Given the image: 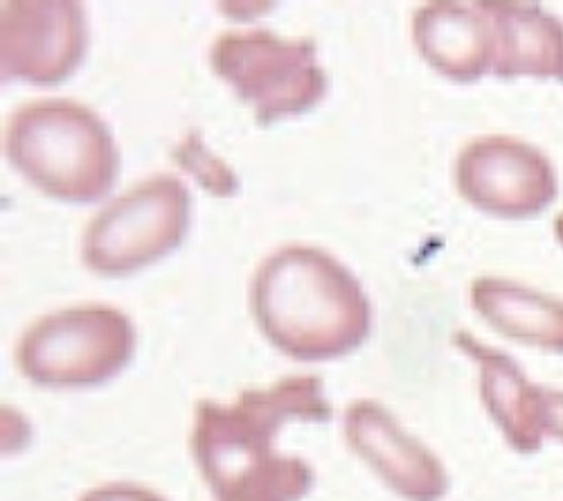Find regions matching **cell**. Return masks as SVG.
<instances>
[{
  "mask_svg": "<svg viewBox=\"0 0 563 501\" xmlns=\"http://www.w3.org/2000/svg\"><path fill=\"white\" fill-rule=\"evenodd\" d=\"M417 55L453 81H476L492 73L494 41L487 14L478 3L431 0L410 21Z\"/></svg>",
  "mask_w": 563,
  "mask_h": 501,
  "instance_id": "11",
  "label": "cell"
},
{
  "mask_svg": "<svg viewBox=\"0 0 563 501\" xmlns=\"http://www.w3.org/2000/svg\"><path fill=\"white\" fill-rule=\"evenodd\" d=\"M474 312L496 335L548 355H563V298L500 276L468 287Z\"/></svg>",
  "mask_w": 563,
  "mask_h": 501,
  "instance_id": "13",
  "label": "cell"
},
{
  "mask_svg": "<svg viewBox=\"0 0 563 501\" xmlns=\"http://www.w3.org/2000/svg\"><path fill=\"white\" fill-rule=\"evenodd\" d=\"M343 432L350 449L406 501H440L449 472L438 454L412 436L374 400H354L345 409Z\"/></svg>",
  "mask_w": 563,
  "mask_h": 501,
  "instance_id": "9",
  "label": "cell"
},
{
  "mask_svg": "<svg viewBox=\"0 0 563 501\" xmlns=\"http://www.w3.org/2000/svg\"><path fill=\"white\" fill-rule=\"evenodd\" d=\"M453 186L476 210L500 219H530L559 195V176L539 148L505 133L466 141L453 161Z\"/></svg>",
  "mask_w": 563,
  "mask_h": 501,
  "instance_id": "7",
  "label": "cell"
},
{
  "mask_svg": "<svg viewBox=\"0 0 563 501\" xmlns=\"http://www.w3.org/2000/svg\"><path fill=\"white\" fill-rule=\"evenodd\" d=\"M552 233H554V240L563 247V213H559L554 217V224H552Z\"/></svg>",
  "mask_w": 563,
  "mask_h": 501,
  "instance_id": "16",
  "label": "cell"
},
{
  "mask_svg": "<svg viewBox=\"0 0 563 501\" xmlns=\"http://www.w3.org/2000/svg\"><path fill=\"white\" fill-rule=\"evenodd\" d=\"M481 8L492 25V75L563 84V21L556 14L523 0H481Z\"/></svg>",
  "mask_w": 563,
  "mask_h": 501,
  "instance_id": "12",
  "label": "cell"
},
{
  "mask_svg": "<svg viewBox=\"0 0 563 501\" xmlns=\"http://www.w3.org/2000/svg\"><path fill=\"white\" fill-rule=\"evenodd\" d=\"M251 312L264 339L298 361L345 357L372 328V305L358 279L311 244H285L260 262Z\"/></svg>",
  "mask_w": 563,
  "mask_h": 501,
  "instance_id": "2",
  "label": "cell"
},
{
  "mask_svg": "<svg viewBox=\"0 0 563 501\" xmlns=\"http://www.w3.org/2000/svg\"><path fill=\"white\" fill-rule=\"evenodd\" d=\"M133 350L135 328L122 309L84 303L34 318L14 359L21 375L38 386L84 389L118 375Z\"/></svg>",
  "mask_w": 563,
  "mask_h": 501,
  "instance_id": "4",
  "label": "cell"
},
{
  "mask_svg": "<svg viewBox=\"0 0 563 501\" xmlns=\"http://www.w3.org/2000/svg\"><path fill=\"white\" fill-rule=\"evenodd\" d=\"M543 434L563 445V389L543 384Z\"/></svg>",
  "mask_w": 563,
  "mask_h": 501,
  "instance_id": "15",
  "label": "cell"
},
{
  "mask_svg": "<svg viewBox=\"0 0 563 501\" xmlns=\"http://www.w3.org/2000/svg\"><path fill=\"white\" fill-rule=\"evenodd\" d=\"M3 152L38 193L70 204L98 202L120 172L107 122L70 98L19 105L3 127Z\"/></svg>",
  "mask_w": 563,
  "mask_h": 501,
  "instance_id": "3",
  "label": "cell"
},
{
  "mask_svg": "<svg viewBox=\"0 0 563 501\" xmlns=\"http://www.w3.org/2000/svg\"><path fill=\"white\" fill-rule=\"evenodd\" d=\"M77 501H167V499L152 488L118 481V483H104V486L90 488Z\"/></svg>",
  "mask_w": 563,
  "mask_h": 501,
  "instance_id": "14",
  "label": "cell"
},
{
  "mask_svg": "<svg viewBox=\"0 0 563 501\" xmlns=\"http://www.w3.org/2000/svg\"><path fill=\"white\" fill-rule=\"evenodd\" d=\"M192 197L174 174H154L92 215L81 236V262L118 279L172 253L187 236Z\"/></svg>",
  "mask_w": 563,
  "mask_h": 501,
  "instance_id": "6",
  "label": "cell"
},
{
  "mask_svg": "<svg viewBox=\"0 0 563 501\" xmlns=\"http://www.w3.org/2000/svg\"><path fill=\"white\" fill-rule=\"evenodd\" d=\"M210 68L253 109L260 124L300 116L327 94L316 41L271 30H225L210 48Z\"/></svg>",
  "mask_w": 563,
  "mask_h": 501,
  "instance_id": "5",
  "label": "cell"
},
{
  "mask_svg": "<svg viewBox=\"0 0 563 501\" xmlns=\"http://www.w3.org/2000/svg\"><path fill=\"white\" fill-rule=\"evenodd\" d=\"M88 48L86 10L77 0H3L0 70L3 79L55 86L68 79Z\"/></svg>",
  "mask_w": 563,
  "mask_h": 501,
  "instance_id": "8",
  "label": "cell"
},
{
  "mask_svg": "<svg viewBox=\"0 0 563 501\" xmlns=\"http://www.w3.org/2000/svg\"><path fill=\"white\" fill-rule=\"evenodd\" d=\"M330 418L332 404L313 375L282 378L228 404L199 400L190 449L212 501H300L313 470L294 454H277L275 438L287 423Z\"/></svg>",
  "mask_w": 563,
  "mask_h": 501,
  "instance_id": "1",
  "label": "cell"
},
{
  "mask_svg": "<svg viewBox=\"0 0 563 501\" xmlns=\"http://www.w3.org/2000/svg\"><path fill=\"white\" fill-rule=\"evenodd\" d=\"M451 344L476 367L481 402L509 449L519 454L539 451L545 443L543 384L530 380L511 355L474 333L455 330Z\"/></svg>",
  "mask_w": 563,
  "mask_h": 501,
  "instance_id": "10",
  "label": "cell"
}]
</instances>
